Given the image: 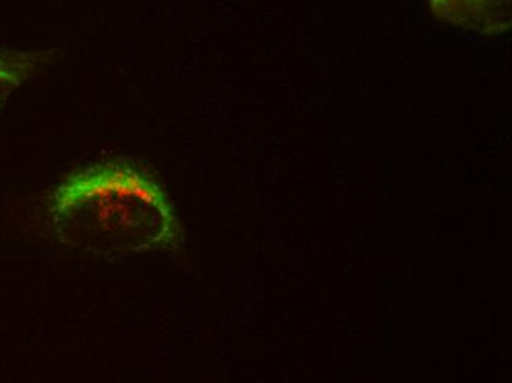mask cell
<instances>
[{"instance_id":"cell-1","label":"cell","mask_w":512,"mask_h":383,"mask_svg":"<svg viewBox=\"0 0 512 383\" xmlns=\"http://www.w3.org/2000/svg\"><path fill=\"white\" fill-rule=\"evenodd\" d=\"M56 238L68 247L117 263L179 247L181 229L162 189L123 163L78 171L52 195Z\"/></svg>"},{"instance_id":"cell-2","label":"cell","mask_w":512,"mask_h":383,"mask_svg":"<svg viewBox=\"0 0 512 383\" xmlns=\"http://www.w3.org/2000/svg\"><path fill=\"white\" fill-rule=\"evenodd\" d=\"M433 11L465 30L493 36L511 26V0H430Z\"/></svg>"},{"instance_id":"cell-3","label":"cell","mask_w":512,"mask_h":383,"mask_svg":"<svg viewBox=\"0 0 512 383\" xmlns=\"http://www.w3.org/2000/svg\"><path fill=\"white\" fill-rule=\"evenodd\" d=\"M33 65L34 59L27 55L0 58V108L6 104L11 93L27 79Z\"/></svg>"}]
</instances>
